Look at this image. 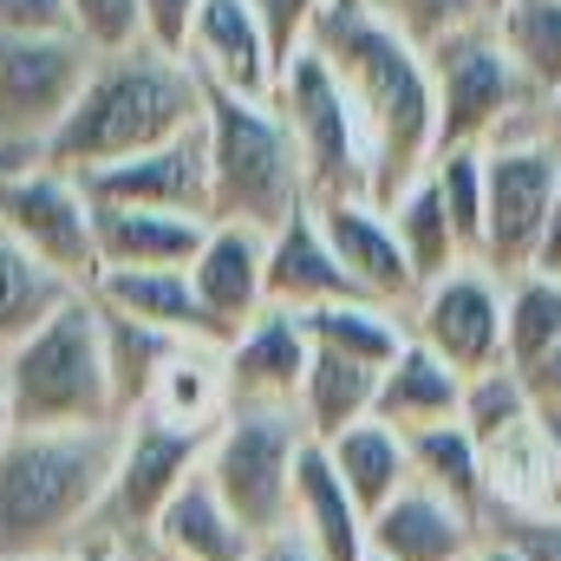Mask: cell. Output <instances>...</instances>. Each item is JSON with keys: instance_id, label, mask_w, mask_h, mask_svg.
Returning a JSON list of instances; mask_svg holds the SVG:
<instances>
[{"instance_id": "obj_1", "label": "cell", "mask_w": 561, "mask_h": 561, "mask_svg": "<svg viewBox=\"0 0 561 561\" xmlns=\"http://www.w3.org/2000/svg\"><path fill=\"white\" fill-rule=\"evenodd\" d=\"M307 46L327 59L340 79L366 150H373V203H392L424 163L437 157V99H431V66L424 46L373 20L359 0H327L313 13Z\"/></svg>"}, {"instance_id": "obj_2", "label": "cell", "mask_w": 561, "mask_h": 561, "mask_svg": "<svg viewBox=\"0 0 561 561\" xmlns=\"http://www.w3.org/2000/svg\"><path fill=\"white\" fill-rule=\"evenodd\" d=\"M196 125H203V79L170 53L131 46V53L92 59L72 112L39 144V163H53L66 176H92L105 163L157 150V144L183 138Z\"/></svg>"}, {"instance_id": "obj_3", "label": "cell", "mask_w": 561, "mask_h": 561, "mask_svg": "<svg viewBox=\"0 0 561 561\" xmlns=\"http://www.w3.org/2000/svg\"><path fill=\"white\" fill-rule=\"evenodd\" d=\"M118 424L85 431H7L0 444V561H46L79 549L112 490Z\"/></svg>"}, {"instance_id": "obj_4", "label": "cell", "mask_w": 561, "mask_h": 561, "mask_svg": "<svg viewBox=\"0 0 561 561\" xmlns=\"http://www.w3.org/2000/svg\"><path fill=\"white\" fill-rule=\"evenodd\" d=\"M0 399L13 431H85V424H125L105 373V333L92 294L59 300L7 359H0Z\"/></svg>"}, {"instance_id": "obj_5", "label": "cell", "mask_w": 561, "mask_h": 561, "mask_svg": "<svg viewBox=\"0 0 561 561\" xmlns=\"http://www.w3.org/2000/svg\"><path fill=\"white\" fill-rule=\"evenodd\" d=\"M203 150H209V222L280 229L307 209L300 157L268 99H236L203 85Z\"/></svg>"}, {"instance_id": "obj_6", "label": "cell", "mask_w": 561, "mask_h": 561, "mask_svg": "<svg viewBox=\"0 0 561 561\" xmlns=\"http://www.w3.org/2000/svg\"><path fill=\"white\" fill-rule=\"evenodd\" d=\"M424 66H431V99H437V150H483V144L542 125V99L490 20H470L444 33L437 46H424Z\"/></svg>"}, {"instance_id": "obj_7", "label": "cell", "mask_w": 561, "mask_h": 561, "mask_svg": "<svg viewBox=\"0 0 561 561\" xmlns=\"http://www.w3.org/2000/svg\"><path fill=\"white\" fill-rule=\"evenodd\" d=\"M275 118L294 138L300 157V183H307V209L313 203H340V196H373V150L366 131L340 92V79L327 72V59L313 46H300L275 72Z\"/></svg>"}, {"instance_id": "obj_8", "label": "cell", "mask_w": 561, "mask_h": 561, "mask_svg": "<svg viewBox=\"0 0 561 561\" xmlns=\"http://www.w3.org/2000/svg\"><path fill=\"white\" fill-rule=\"evenodd\" d=\"M300 444H307L300 419H294V412H275V405H229L222 424L209 431L203 477H209V490L222 496V510H229L255 542H268V536L287 529Z\"/></svg>"}, {"instance_id": "obj_9", "label": "cell", "mask_w": 561, "mask_h": 561, "mask_svg": "<svg viewBox=\"0 0 561 561\" xmlns=\"http://www.w3.org/2000/svg\"><path fill=\"white\" fill-rule=\"evenodd\" d=\"M561 150L542 138V125L516 131V138L483 144V242H477V268L496 280L536 268V242L556 203Z\"/></svg>"}, {"instance_id": "obj_10", "label": "cell", "mask_w": 561, "mask_h": 561, "mask_svg": "<svg viewBox=\"0 0 561 561\" xmlns=\"http://www.w3.org/2000/svg\"><path fill=\"white\" fill-rule=\"evenodd\" d=\"M0 229L66 287H92L99 280V242H92V196L79 176L53 170V163H20L0 176Z\"/></svg>"}, {"instance_id": "obj_11", "label": "cell", "mask_w": 561, "mask_h": 561, "mask_svg": "<svg viewBox=\"0 0 561 561\" xmlns=\"http://www.w3.org/2000/svg\"><path fill=\"white\" fill-rule=\"evenodd\" d=\"M203 450H209V431H196V424H163L150 412L125 419L118 457H112V490H105L92 529L112 542H144L157 510L203 470Z\"/></svg>"}, {"instance_id": "obj_12", "label": "cell", "mask_w": 561, "mask_h": 561, "mask_svg": "<svg viewBox=\"0 0 561 561\" xmlns=\"http://www.w3.org/2000/svg\"><path fill=\"white\" fill-rule=\"evenodd\" d=\"M85 72H92V53L72 33H13V39H0V144L39 157V144L72 112Z\"/></svg>"}, {"instance_id": "obj_13", "label": "cell", "mask_w": 561, "mask_h": 561, "mask_svg": "<svg viewBox=\"0 0 561 561\" xmlns=\"http://www.w3.org/2000/svg\"><path fill=\"white\" fill-rule=\"evenodd\" d=\"M405 340L437 353L457 379L503 366V280L477 262L424 280L419 300L405 307Z\"/></svg>"}, {"instance_id": "obj_14", "label": "cell", "mask_w": 561, "mask_h": 561, "mask_svg": "<svg viewBox=\"0 0 561 561\" xmlns=\"http://www.w3.org/2000/svg\"><path fill=\"white\" fill-rule=\"evenodd\" d=\"M92 203H118V209H170V216H196L209 222V150H203V125L183 138L138 150L125 163H105L92 176H79Z\"/></svg>"}, {"instance_id": "obj_15", "label": "cell", "mask_w": 561, "mask_h": 561, "mask_svg": "<svg viewBox=\"0 0 561 561\" xmlns=\"http://www.w3.org/2000/svg\"><path fill=\"white\" fill-rule=\"evenodd\" d=\"M313 222L333 249V262L346 268V280L359 287V300H379V307H412L419 300V275L392 236V216L373 203V196H340V203H313Z\"/></svg>"}, {"instance_id": "obj_16", "label": "cell", "mask_w": 561, "mask_h": 561, "mask_svg": "<svg viewBox=\"0 0 561 561\" xmlns=\"http://www.w3.org/2000/svg\"><path fill=\"white\" fill-rule=\"evenodd\" d=\"M183 275L196 287L203 313L216 320V333L236 340L255 313H268V236L242 222H209Z\"/></svg>"}, {"instance_id": "obj_17", "label": "cell", "mask_w": 561, "mask_h": 561, "mask_svg": "<svg viewBox=\"0 0 561 561\" xmlns=\"http://www.w3.org/2000/svg\"><path fill=\"white\" fill-rule=\"evenodd\" d=\"M183 66L209 92H236V99H275V72H280L275 46H268L249 0H203Z\"/></svg>"}, {"instance_id": "obj_18", "label": "cell", "mask_w": 561, "mask_h": 561, "mask_svg": "<svg viewBox=\"0 0 561 561\" xmlns=\"http://www.w3.org/2000/svg\"><path fill=\"white\" fill-rule=\"evenodd\" d=\"M313 366V340L294 313H255L229 346H222V379H229V405H275L294 412L300 379Z\"/></svg>"}, {"instance_id": "obj_19", "label": "cell", "mask_w": 561, "mask_h": 561, "mask_svg": "<svg viewBox=\"0 0 561 561\" xmlns=\"http://www.w3.org/2000/svg\"><path fill=\"white\" fill-rule=\"evenodd\" d=\"M477 542H483V523L431 496L424 483H405L386 510L366 516V549L379 561H470Z\"/></svg>"}, {"instance_id": "obj_20", "label": "cell", "mask_w": 561, "mask_h": 561, "mask_svg": "<svg viewBox=\"0 0 561 561\" xmlns=\"http://www.w3.org/2000/svg\"><path fill=\"white\" fill-rule=\"evenodd\" d=\"M294 542L313 561H366V510L346 496L340 470L327 463L320 444H300L294 457V510H287Z\"/></svg>"}, {"instance_id": "obj_21", "label": "cell", "mask_w": 561, "mask_h": 561, "mask_svg": "<svg viewBox=\"0 0 561 561\" xmlns=\"http://www.w3.org/2000/svg\"><path fill=\"white\" fill-rule=\"evenodd\" d=\"M105 313L118 320H138L150 333H170V340H196V346H229L216 333V320L203 313L196 287L183 268H99V280L85 287Z\"/></svg>"}, {"instance_id": "obj_22", "label": "cell", "mask_w": 561, "mask_h": 561, "mask_svg": "<svg viewBox=\"0 0 561 561\" xmlns=\"http://www.w3.org/2000/svg\"><path fill=\"white\" fill-rule=\"evenodd\" d=\"M333 300H359V287L333 262L313 209H300L280 229H268V307L275 313H313V307H333Z\"/></svg>"}, {"instance_id": "obj_23", "label": "cell", "mask_w": 561, "mask_h": 561, "mask_svg": "<svg viewBox=\"0 0 561 561\" xmlns=\"http://www.w3.org/2000/svg\"><path fill=\"white\" fill-rule=\"evenodd\" d=\"M144 542L157 549V561H249L255 556V536L222 510V496L209 490L203 470L157 510Z\"/></svg>"}, {"instance_id": "obj_24", "label": "cell", "mask_w": 561, "mask_h": 561, "mask_svg": "<svg viewBox=\"0 0 561 561\" xmlns=\"http://www.w3.org/2000/svg\"><path fill=\"white\" fill-rule=\"evenodd\" d=\"M196 216H170V209H118V203H92V242H99V268H190V255L203 249Z\"/></svg>"}, {"instance_id": "obj_25", "label": "cell", "mask_w": 561, "mask_h": 561, "mask_svg": "<svg viewBox=\"0 0 561 561\" xmlns=\"http://www.w3.org/2000/svg\"><path fill=\"white\" fill-rule=\"evenodd\" d=\"M457 405H463V379L437 353H424L419 340L399 346V359L379 373V392H373V419L392 424L399 437L431 431V424H457Z\"/></svg>"}, {"instance_id": "obj_26", "label": "cell", "mask_w": 561, "mask_h": 561, "mask_svg": "<svg viewBox=\"0 0 561 561\" xmlns=\"http://www.w3.org/2000/svg\"><path fill=\"white\" fill-rule=\"evenodd\" d=\"M327 450V463L340 470V483H346V496L373 516V510H386L405 483H412V457H405V437L392 431V424L379 419H359L346 424L333 444H320Z\"/></svg>"}, {"instance_id": "obj_27", "label": "cell", "mask_w": 561, "mask_h": 561, "mask_svg": "<svg viewBox=\"0 0 561 561\" xmlns=\"http://www.w3.org/2000/svg\"><path fill=\"white\" fill-rule=\"evenodd\" d=\"M313 340V353H333V359H353L366 373H386L405 346V313L399 307H379V300H333V307H313V313H294Z\"/></svg>"}, {"instance_id": "obj_28", "label": "cell", "mask_w": 561, "mask_h": 561, "mask_svg": "<svg viewBox=\"0 0 561 561\" xmlns=\"http://www.w3.org/2000/svg\"><path fill=\"white\" fill-rule=\"evenodd\" d=\"M144 412L163 424H196V431H216L229 412V379H222V346H176L170 366L157 373Z\"/></svg>"}, {"instance_id": "obj_29", "label": "cell", "mask_w": 561, "mask_h": 561, "mask_svg": "<svg viewBox=\"0 0 561 561\" xmlns=\"http://www.w3.org/2000/svg\"><path fill=\"white\" fill-rule=\"evenodd\" d=\"M373 392H379V373H366L353 359H333V353H313V366L300 379V399H294V419L307 431V444H333L346 424L373 419Z\"/></svg>"}, {"instance_id": "obj_30", "label": "cell", "mask_w": 561, "mask_h": 561, "mask_svg": "<svg viewBox=\"0 0 561 561\" xmlns=\"http://www.w3.org/2000/svg\"><path fill=\"white\" fill-rule=\"evenodd\" d=\"M379 209L392 216V236H399V249H405V262H412L419 287L470 262V255H463V242H457V229H450V216H444V203H437L431 170H419V176H412L392 203H379Z\"/></svg>"}, {"instance_id": "obj_31", "label": "cell", "mask_w": 561, "mask_h": 561, "mask_svg": "<svg viewBox=\"0 0 561 561\" xmlns=\"http://www.w3.org/2000/svg\"><path fill=\"white\" fill-rule=\"evenodd\" d=\"M405 457H412V483H424L431 496L457 503L463 516L483 523V450L463 424H431L405 437Z\"/></svg>"}, {"instance_id": "obj_32", "label": "cell", "mask_w": 561, "mask_h": 561, "mask_svg": "<svg viewBox=\"0 0 561 561\" xmlns=\"http://www.w3.org/2000/svg\"><path fill=\"white\" fill-rule=\"evenodd\" d=\"M99 307V300H92ZM99 333H105V373H112V399H118V419H138L157 373L170 366L176 346H196V340H170V333H150L138 320H118L99 307Z\"/></svg>"}, {"instance_id": "obj_33", "label": "cell", "mask_w": 561, "mask_h": 561, "mask_svg": "<svg viewBox=\"0 0 561 561\" xmlns=\"http://www.w3.org/2000/svg\"><path fill=\"white\" fill-rule=\"evenodd\" d=\"M561 340V275H523L503 280V366L523 373Z\"/></svg>"}, {"instance_id": "obj_34", "label": "cell", "mask_w": 561, "mask_h": 561, "mask_svg": "<svg viewBox=\"0 0 561 561\" xmlns=\"http://www.w3.org/2000/svg\"><path fill=\"white\" fill-rule=\"evenodd\" d=\"M79 287H66L59 275H46L7 229H0V359L59 307V300H72Z\"/></svg>"}, {"instance_id": "obj_35", "label": "cell", "mask_w": 561, "mask_h": 561, "mask_svg": "<svg viewBox=\"0 0 561 561\" xmlns=\"http://www.w3.org/2000/svg\"><path fill=\"white\" fill-rule=\"evenodd\" d=\"M496 39L510 46V59L536 85V99L561 92V0H516L496 20Z\"/></svg>"}, {"instance_id": "obj_36", "label": "cell", "mask_w": 561, "mask_h": 561, "mask_svg": "<svg viewBox=\"0 0 561 561\" xmlns=\"http://www.w3.org/2000/svg\"><path fill=\"white\" fill-rule=\"evenodd\" d=\"M529 419H536V399H529L523 373H510V366H490V373H470V379H463L457 424L477 437V450H483V444H496V437H510L516 424H529Z\"/></svg>"}, {"instance_id": "obj_37", "label": "cell", "mask_w": 561, "mask_h": 561, "mask_svg": "<svg viewBox=\"0 0 561 561\" xmlns=\"http://www.w3.org/2000/svg\"><path fill=\"white\" fill-rule=\"evenodd\" d=\"M424 170L437 183V203H444L463 255L477 262V242H483V150H437Z\"/></svg>"}, {"instance_id": "obj_38", "label": "cell", "mask_w": 561, "mask_h": 561, "mask_svg": "<svg viewBox=\"0 0 561 561\" xmlns=\"http://www.w3.org/2000/svg\"><path fill=\"white\" fill-rule=\"evenodd\" d=\"M66 7V33L105 59V53H131L144 46V20H138V0H59Z\"/></svg>"}, {"instance_id": "obj_39", "label": "cell", "mask_w": 561, "mask_h": 561, "mask_svg": "<svg viewBox=\"0 0 561 561\" xmlns=\"http://www.w3.org/2000/svg\"><path fill=\"white\" fill-rule=\"evenodd\" d=\"M373 20H386L392 33H405L412 46H437L444 33H457V26H470L477 13H470V0H359Z\"/></svg>"}, {"instance_id": "obj_40", "label": "cell", "mask_w": 561, "mask_h": 561, "mask_svg": "<svg viewBox=\"0 0 561 561\" xmlns=\"http://www.w3.org/2000/svg\"><path fill=\"white\" fill-rule=\"evenodd\" d=\"M496 542H510L523 561H561V516L556 510H496L483 516Z\"/></svg>"}, {"instance_id": "obj_41", "label": "cell", "mask_w": 561, "mask_h": 561, "mask_svg": "<svg viewBox=\"0 0 561 561\" xmlns=\"http://www.w3.org/2000/svg\"><path fill=\"white\" fill-rule=\"evenodd\" d=\"M249 7H255V20H262V33H268V46H275V66H287V59L307 46L313 13H320L327 0H249Z\"/></svg>"}, {"instance_id": "obj_42", "label": "cell", "mask_w": 561, "mask_h": 561, "mask_svg": "<svg viewBox=\"0 0 561 561\" xmlns=\"http://www.w3.org/2000/svg\"><path fill=\"white\" fill-rule=\"evenodd\" d=\"M196 13H203V0H138L144 46L183 59V53H190V26H196Z\"/></svg>"}, {"instance_id": "obj_43", "label": "cell", "mask_w": 561, "mask_h": 561, "mask_svg": "<svg viewBox=\"0 0 561 561\" xmlns=\"http://www.w3.org/2000/svg\"><path fill=\"white\" fill-rule=\"evenodd\" d=\"M13 33H66V7L59 0H0V39Z\"/></svg>"}, {"instance_id": "obj_44", "label": "cell", "mask_w": 561, "mask_h": 561, "mask_svg": "<svg viewBox=\"0 0 561 561\" xmlns=\"http://www.w3.org/2000/svg\"><path fill=\"white\" fill-rule=\"evenodd\" d=\"M523 386H529L536 412H561V340L536 359V366H523Z\"/></svg>"}, {"instance_id": "obj_45", "label": "cell", "mask_w": 561, "mask_h": 561, "mask_svg": "<svg viewBox=\"0 0 561 561\" xmlns=\"http://www.w3.org/2000/svg\"><path fill=\"white\" fill-rule=\"evenodd\" d=\"M542 424V457H549V510L561 516V412H536Z\"/></svg>"}, {"instance_id": "obj_46", "label": "cell", "mask_w": 561, "mask_h": 561, "mask_svg": "<svg viewBox=\"0 0 561 561\" xmlns=\"http://www.w3.org/2000/svg\"><path fill=\"white\" fill-rule=\"evenodd\" d=\"M536 275H561V176H556L549 222H542V242H536Z\"/></svg>"}, {"instance_id": "obj_47", "label": "cell", "mask_w": 561, "mask_h": 561, "mask_svg": "<svg viewBox=\"0 0 561 561\" xmlns=\"http://www.w3.org/2000/svg\"><path fill=\"white\" fill-rule=\"evenodd\" d=\"M249 561H313V556L294 542V529H280V536H268V542H255V556Z\"/></svg>"}, {"instance_id": "obj_48", "label": "cell", "mask_w": 561, "mask_h": 561, "mask_svg": "<svg viewBox=\"0 0 561 561\" xmlns=\"http://www.w3.org/2000/svg\"><path fill=\"white\" fill-rule=\"evenodd\" d=\"M542 138L561 150V92H549V99H542Z\"/></svg>"}, {"instance_id": "obj_49", "label": "cell", "mask_w": 561, "mask_h": 561, "mask_svg": "<svg viewBox=\"0 0 561 561\" xmlns=\"http://www.w3.org/2000/svg\"><path fill=\"white\" fill-rule=\"evenodd\" d=\"M470 561H523V556H516L510 542H496V536H483V542H477V556H470Z\"/></svg>"}, {"instance_id": "obj_50", "label": "cell", "mask_w": 561, "mask_h": 561, "mask_svg": "<svg viewBox=\"0 0 561 561\" xmlns=\"http://www.w3.org/2000/svg\"><path fill=\"white\" fill-rule=\"evenodd\" d=\"M510 7H516V0H470V13H477V20H490V26H496Z\"/></svg>"}, {"instance_id": "obj_51", "label": "cell", "mask_w": 561, "mask_h": 561, "mask_svg": "<svg viewBox=\"0 0 561 561\" xmlns=\"http://www.w3.org/2000/svg\"><path fill=\"white\" fill-rule=\"evenodd\" d=\"M20 163H33V150H13V144H0V176H7V170H20Z\"/></svg>"}, {"instance_id": "obj_52", "label": "cell", "mask_w": 561, "mask_h": 561, "mask_svg": "<svg viewBox=\"0 0 561 561\" xmlns=\"http://www.w3.org/2000/svg\"><path fill=\"white\" fill-rule=\"evenodd\" d=\"M46 561H105V542L99 549H59V556H46Z\"/></svg>"}, {"instance_id": "obj_53", "label": "cell", "mask_w": 561, "mask_h": 561, "mask_svg": "<svg viewBox=\"0 0 561 561\" xmlns=\"http://www.w3.org/2000/svg\"><path fill=\"white\" fill-rule=\"evenodd\" d=\"M7 431H13V419H7V399H0V444H7Z\"/></svg>"}, {"instance_id": "obj_54", "label": "cell", "mask_w": 561, "mask_h": 561, "mask_svg": "<svg viewBox=\"0 0 561 561\" xmlns=\"http://www.w3.org/2000/svg\"><path fill=\"white\" fill-rule=\"evenodd\" d=\"M366 561H379V556H366Z\"/></svg>"}]
</instances>
